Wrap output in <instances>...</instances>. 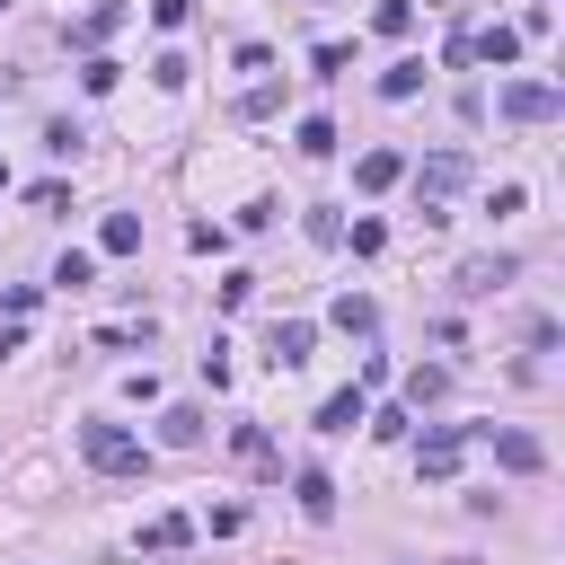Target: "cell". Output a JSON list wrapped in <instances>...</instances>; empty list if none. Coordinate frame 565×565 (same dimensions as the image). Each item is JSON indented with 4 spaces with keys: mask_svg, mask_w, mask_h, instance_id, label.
I'll return each mask as SVG.
<instances>
[{
    "mask_svg": "<svg viewBox=\"0 0 565 565\" xmlns=\"http://www.w3.org/2000/svg\"><path fill=\"white\" fill-rule=\"evenodd\" d=\"M115 26H124V0H97V9H88V18H79V44H88V53H97V44H106V35H115Z\"/></svg>",
    "mask_w": 565,
    "mask_h": 565,
    "instance_id": "7c38bea8",
    "label": "cell"
},
{
    "mask_svg": "<svg viewBox=\"0 0 565 565\" xmlns=\"http://www.w3.org/2000/svg\"><path fill=\"white\" fill-rule=\"evenodd\" d=\"M371 26H380V35H406V26H415V0H380Z\"/></svg>",
    "mask_w": 565,
    "mask_h": 565,
    "instance_id": "ac0fdd59",
    "label": "cell"
},
{
    "mask_svg": "<svg viewBox=\"0 0 565 565\" xmlns=\"http://www.w3.org/2000/svg\"><path fill=\"white\" fill-rule=\"evenodd\" d=\"M494 459H503L512 477H539V468H547V450H539L530 433H494Z\"/></svg>",
    "mask_w": 565,
    "mask_h": 565,
    "instance_id": "52a82bcc",
    "label": "cell"
},
{
    "mask_svg": "<svg viewBox=\"0 0 565 565\" xmlns=\"http://www.w3.org/2000/svg\"><path fill=\"white\" fill-rule=\"evenodd\" d=\"M185 530H194V521H185V512H159V521H150V530H141V547H185Z\"/></svg>",
    "mask_w": 565,
    "mask_h": 565,
    "instance_id": "e0dca14e",
    "label": "cell"
},
{
    "mask_svg": "<svg viewBox=\"0 0 565 565\" xmlns=\"http://www.w3.org/2000/svg\"><path fill=\"white\" fill-rule=\"evenodd\" d=\"M159 433H168L177 450H194V441H203V415H194V406H168V415H159Z\"/></svg>",
    "mask_w": 565,
    "mask_h": 565,
    "instance_id": "5bb4252c",
    "label": "cell"
},
{
    "mask_svg": "<svg viewBox=\"0 0 565 565\" xmlns=\"http://www.w3.org/2000/svg\"><path fill=\"white\" fill-rule=\"evenodd\" d=\"M459 450H468V433H459V424H433V433L415 441V468H424V477H450Z\"/></svg>",
    "mask_w": 565,
    "mask_h": 565,
    "instance_id": "277c9868",
    "label": "cell"
},
{
    "mask_svg": "<svg viewBox=\"0 0 565 565\" xmlns=\"http://www.w3.org/2000/svg\"><path fill=\"white\" fill-rule=\"evenodd\" d=\"M335 327H344V335H371V300L344 291V300H335Z\"/></svg>",
    "mask_w": 565,
    "mask_h": 565,
    "instance_id": "7402d4cb",
    "label": "cell"
},
{
    "mask_svg": "<svg viewBox=\"0 0 565 565\" xmlns=\"http://www.w3.org/2000/svg\"><path fill=\"white\" fill-rule=\"evenodd\" d=\"M309 344H318V327H309V318H282V327H274V362H282V371H300V362H309Z\"/></svg>",
    "mask_w": 565,
    "mask_h": 565,
    "instance_id": "8992f818",
    "label": "cell"
},
{
    "mask_svg": "<svg viewBox=\"0 0 565 565\" xmlns=\"http://www.w3.org/2000/svg\"><path fill=\"white\" fill-rule=\"evenodd\" d=\"M362 424H371L380 441H406V406H380V415H362Z\"/></svg>",
    "mask_w": 565,
    "mask_h": 565,
    "instance_id": "cb8c5ba5",
    "label": "cell"
},
{
    "mask_svg": "<svg viewBox=\"0 0 565 565\" xmlns=\"http://www.w3.org/2000/svg\"><path fill=\"white\" fill-rule=\"evenodd\" d=\"M88 274H97V265H88V256H79V247H71V256H62V265H53V282H62V291H88Z\"/></svg>",
    "mask_w": 565,
    "mask_h": 565,
    "instance_id": "44dd1931",
    "label": "cell"
},
{
    "mask_svg": "<svg viewBox=\"0 0 565 565\" xmlns=\"http://www.w3.org/2000/svg\"><path fill=\"white\" fill-rule=\"evenodd\" d=\"M556 106H565V97H556L547 79H512V88H503V115H512V124H556Z\"/></svg>",
    "mask_w": 565,
    "mask_h": 565,
    "instance_id": "3957f363",
    "label": "cell"
},
{
    "mask_svg": "<svg viewBox=\"0 0 565 565\" xmlns=\"http://www.w3.org/2000/svg\"><path fill=\"white\" fill-rule=\"evenodd\" d=\"M415 88H424V62H388L380 71V97H415Z\"/></svg>",
    "mask_w": 565,
    "mask_h": 565,
    "instance_id": "9a60e30c",
    "label": "cell"
},
{
    "mask_svg": "<svg viewBox=\"0 0 565 565\" xmlns=\"http://www.w3.org/2000/svg\"><path fill=\"white\" fill-rule=\"evenodd\" d=\"M450 388V371H406V406H433Z\"/></svg>",
    "mask_w": 565,
    "mask_h": 565,
    "instance_id": "d6986e66",
    "label": "cell"
},
{
    "mask_svg": "<svg viewBox=\"0 0 565 565\" xmlns=\"http://www.w3.org/2000/svg\"><path fill=\"white\" fill-rule=\"evenodd\" d=\"M397 177H406V159H397V150H362V168H353V185H362V194H380V185H397Z\"/></svg>",
    "mask_w": 565,
    "mask_h": 565,
    "instance_id": "ba28073f",
    "label": "cell"
},
{
    "mask_svg": "<svg viewBox=\"0 0 565 565\" xmlns=\"http://www.w3.org/2000/svg\"><path fill=\"white\" fill-rule=\"evenodd\" d=\"M291 141H300L309 159H327V150H335V124H327V115H300V132H291Z\"/></svg>",
    "mask_w": 565,
    "mask_h": 565,
    "instance_id": "2e32d148",
    "label": "cell"
},
{
    "mask_svg": "<svg viewBox=\"0 0 565 565\" xmlns=\"http://www.w3.org/2000/svg\"><path fill=\"white\" fill-rule=\"evenodd\" d=\"M362 415H371V406H362V388H335V397L318 406V433H353Z\"/></svg>",
    "mask_w": 565,
    "mask_h": 565,
    "instance_id": "9c48e42d",
    "label": "cell"
},
{
    "mask_svg": "<svg viewBox=\"0 0 565 565\" xmlns=\"http://www.w3.org/2000/svg\"><path fill=\"white\" fill-rule=\"evenodd\" d=\"M468 62H494V71L521 62V26H477V35H468Z\"/></svg>",
    "mask_w": 565,
    "mask_h": 565,
    "instance_id": "5b68a950",
    "label": "cell"
},
{
    "mask_svg": "<svg viewBox=\"0 0 565 565\" xmlns=\"http://www.w3.org/2000/svg\"><path fill=\"white\" fill-rule=\"evenodd\" d=\"M291 494H300V512H309V521H327V512H335V486H327V468H300V477H291Z\"/></svg>",
    "mask_w": 565,
    "mask_h": 565,
    "instance_id": "30bf717a",
    "label": "cell"
},
{
    "mask_svg": "<svg viewBox=\"0 0 565 565\" xmlns=\"http://www.w3.org/2000/svg\"><path fill=\"white\" fill-rule=\"evenodd\" d=\"M97 247H106V256H132V247H141V221H132V212H106Z\"/></svg>",
    "mask_w": 565,
    "mask_h": 565,
    "instance_id": "4fadbf2b",
    "label": "cell"
},
{
    "mask_svg": "<svg viewBox=\"0 0 565 565\" xmlns=\"http://www.w3.org/2000/svg\"><path fill=\"white\" fill-rule=\"evenodd\" d=\"M494 282H512V256H468L459 265V291H494Z\"/></svg>",
    "mask_w": 565,
    "mask_h": 565,
    "instance_id": "8fae6325",
    "label": "cell"
},
{
    "mask_svg": "<svg viewBox=\"0 0 565 565\" xmlns=\"http://www.w3.org/2000/svg\"><path fill=\"white\" fill-rule=\"evenodd\" d=\"M238 459H247V468H274V441H265L256 424H238Z\"/></svg>",
    "mask_w": 565,
    "mask_h": 565,
    "instance_id": "603a6c76",
    "label": "cell"
},
{
    "mask_svg": "<svg viewBox=\"0 0 565 565\" xmlns=\"http://www.w3.org/2000/svg\"><path fill=\"white\" fill-rule=\"evenodd\" d=\"M79 459H88L97 477H141V468H150V450H141L124 424H79Z\"/></svg>",
    "mask_w": 565,
    "mask_h": 565,
    "instance_id": "6da1fadb",
    "label": "cell"
},
{
    "mask_svg": "<svg viewBox=\"0 0 565 565\" xmlns=\"http://www.w3.org/2000/svg\"><path fill=\"white\" fill-rule=\"evenodd\" d=\"M0 185H9V168H0Z\"/></svg>",
    "mask_w": 565,
    "mask_h": 565,
    "instance_id": "d4e9b609",
    "label": "cell"
},
{
    "mask_svg": "<svg viewBox=\"0 0 565 565\" xmlns=\"http://www.w3.org/2000/svg\"><path fill=\"white\" fill-rule=\"evenodd\" d=\"M459 185H468V150H433V159L415 168V203H424V221H450L441 203H450Z\"/></svg>",
    "mask_w": 565,
    "mask_h": 565,
    "instance_id": "7a4b0ae2",
    "label": "cell"
},
{
    "mask_svg": "<svg viewBox=\"0 0 565 565\" xmlns=\"http://www.w3.org/2000/svg\"><path fill=\"white\" fill-rule=\"evenodd\" d=\"M115 79H124V71H115V62H106V53H88V71H79V88H88V97H106V88H115Z\"/></svg>",
    "mask_w": 565,
    "mask_h": 565,
    "instance_id": "ffe728a7",
    "label": "cell"
}]
</instances>
